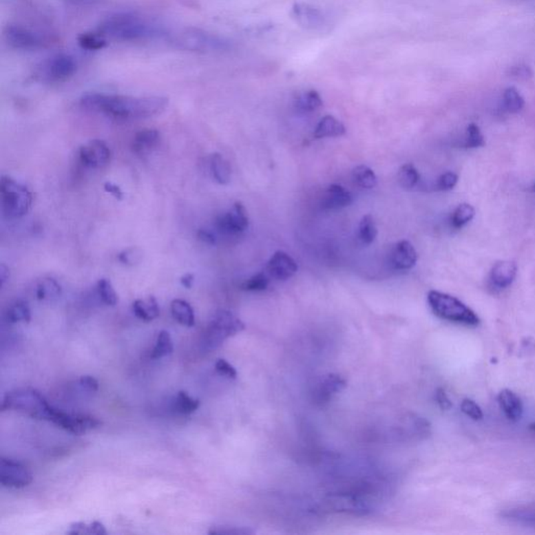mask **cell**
Returning a JSON list of instances; mask_svg holds the SVG:
<instances>
[{"mask_svg":"<svg viewBox=\"0 0 535 535\" xmlns=\"http://www.w3.org/2000/svg\"><path fill=\"white\" fill-rule=\"evenodd\" d=\"M85 110L102 113L117 120H140L165 110L169 100L163 96H129L87 94L80 101Z\"/></svg>","mask_w":535,"mask_h":535,"instance_id":"6da1fadb","label":"cell"},{"mask_svg":"<svg viewBox=\"0 0 535 535\" xmlns=\"http://www.w3.org/2000/svg\"><path fill=\"white\" fill-rule=\"evenodd\" d=\"M98 34L116 41H141V40L167 39L169 32L162 25L149 21L133 14H116L110 16L98 26Z\"/></svg>","mask_w":535,"mask_h":535,"instance_id":"7a4b0ae2","label":"cell"},{"mask_svg":"<svg viewBox=\"0 0 535 535\" xmlns=\"http://www.w3.org/2000/svg\"><path fill=\"white\" fill-rule=\"evenodd\" d=\"M428 304L438 318L466 326H478L480 324L478 315L452 295L439 291H430Z\"/></svg>","mask_w":535,"mask_h":535,"instance_id":"3957f363","label":"cell"},{"mask_svg":"<svg viewBox=\"0 0 535 535\" xmlns=\"http://www.w3.org/2000/svg\"><path fill=\"white\" fill-rule=\"evenodd\" d=\"M52 408L41 393L30 387L10 391L1 403L3 411L14 410L41 421H48Z\"/></svg>","mask_w":535,"mask_h":535,"instance_id":"277c9868","label":"cell"},{"mask_svg":"<svg viewBox=\"0 0 535 535\" xmlns=\"http://www.w3.org/2000/svg\"><path fill=\"white\" fill-rule=\"evenodd\" d=\"M0 193L1 211L7 219H20L31 209L33 193L25 185L18 182L10 176L1 177Z\"/></svg>","mask_w":535,"mask_h":535,"instance_id":"5b68a950","label":"cell"},{"mask_svg":"<svg viewBox=\"0 0 535 535\" xmlns=\"http://www.w3.org/2000/svg\"><path fill=\"white\" fill-rule=\"evenodd\" d=\"M245 330V324L228 311H219L211 319L202 338V347L211 351L223 344L226 339Z\"/></svg>","mask_w":535,"mask_h":535,"instance_id":"8992f818","label":"cell"},{"mask_svg":"<svg viewBox=\"0 0 535 535\" xmlns=\"http://www.w3.org/2000/svg\"><path fill=\"white\" fill-rule=\"evenodd\" d=\"M167 39L177 48L195 52H219L229 48V43L219 36L195 28L183 30L179 33L169 34Z\"/></svg>","mask_w":535,"mask_h":535,"instance_id":"52a82bcc","label":"cell"},{"mask_svg":"<svg viewBox=\"0 0 535 535\" xmlns=\"http://www.w3.org/2000/svg\"><path fill=\"white\" fill-rule=\"evenodd\" d=\"M76 68L78 64L74 56L68 54H56L38 66L36 76L43 82H64L76 74Z\"/></svg>","mask_w":535,"mask_h":535,"instance_id":"ba28073f","label":"cell"},{"mask_svg":"<svg viewBox=\"0 0 535 535\" xmlns=\"http://www.w3.org/2000/svg\"><path fill=\"white\" fill-rule=\"evenodd\" d=\"M48 421L74 435H82L102 425V421L94 416L66 413L61 410L54 409V407L50 410Z\"/></svg>","mask_w":535,"mask_h":535,"instance_id":"9c48e42d","label":"cell"},{"mask_svg":"<svg viewBox=\"0 0 535 535\" xmlns=\"http://www.w3.org/2000/svg\"><path fill=\"white\" fill-rule=\"evenodd\" d=\"M249 226L247 211L243 204L236 202L231 209L216 219L215 227L225 235H239Z\"/></svg>","mask_w":535,"mask_h":535,"instance_id":"30bf717a","label":"cell"},{"mask_svg":"<svg viewBox=\"0 0 535 535\" xmlns=\"http://www.w3.org/2000/svg\"><path fill=\"white\" fill-rule=\"evenodd\" d=\"M5 37L12 48L22 50H36L44 48L48 42L40 34L21 25L7 26Z\"/></svg>","mask_w":535,"mask_h":535,"instance_id":"8fae6325","label":"cell"},{"mask_svg":"<svg viewBox=\"0 0 535 535\" xmlns=\"http://www.w3.org/2000/svg\"><path fill=\"white\" fill-rule=\"evenodd\" d=\"M33 482V474L19 462L1 458L0 483L5 487L22 488Z\"/></svg>","mask_w":535,"mask_h":535,"instance_id":"7c38bea8","label":"cell"},{"mask_svg":"<svg viewBox=\"0 0 535 535\" xmlns=\"http://www.w3.org/2000/svg\"><path fill=\"white\" fill-rule=\"evenodd\" d=\"M78 156L85 167L89 169H102L110 161L111 151L105 141L94 139L81 147Z\"/></svg>","mask_w":535,"mask_h":535,"instance_id":"4fadbf2b","label":"cell"},{"mask_svg":"<svg viewBox=\"0 0 535 535\" xmlns=\"http://www.w3.org/2000/svg\"><path fill=\"white\" fill-rule=\"evenodd\" d=\"M298 270L296 262L284 251H277L266 264V271L276 280H286L293 277Z\"/></svg>","mask_w":535,"mask_h":535,"instance_id":"5bb4252c","label":"cell"},{"mask_svg":"<svg viewBox=\"0 0 535 535\" xmlns=\"http://www.w3.org/2000/svg\"><path fill=\"white\" fill-rule=\"evenodd\" d=\"M417 252L410 242L401 241L391 250V266L397 270H410L417 262Z\"/></svg>","mask_w":535,"mask_h":535,"instance_id":"9a60e30c","label":"cell"},{"mask_svg":"<svg viewBox=\"0 0 535 535\" xmlns=\"http://www.w3.org/2000/svg\"><path fill=\"white\" fill-rule=\"evenodd\" d=\"M518 271L516 262L510 260H501L492 266L490 271V282L496 289H506L514 282Z\"/></svg>","mask_w":535,"mask_h":535,"instance_id":"2e32d148","label":"cell"},{"mask_svg":"<svg viewBox=\"0 0 535 535\" xmlns=\"http://www.w3.org/2000/svg\"><path fill=\"white\" fill-rule=\"evenodd\" d=\"M353 203V195L345 187L339 185H333L323 195L322 206L326 211H337L346 207Z\"/></svg>","mask_w":535,"mask_h":535,"instance_id":"e0dca14e","label":"cell"},{"mask_svg":"<svg viewBox=\"0 0 535 535\" xmlns=\"http://www.w3.org/2000/svg\"><path fill=\"white\" fill-rule=\"evenodd\" d=\"M160 140V133L155 129H143L133 137L131 149L138 156L149 154L154 150Z\"/></svg>","mask_w":535,"mask_h":535,"instance_id":"ac0fdd59","label":"cell"},{"mask_svg":"<svg viewBox=\"0 0 535 535\" xmlns=\"http://www.w3.org/2000/svg\"><path fill=\"white\" fill-rule=\"evenodd\" d=\"M498 403L510 421H518L522 419L523 403L514 391L510 389L501 391L498 395Z\"/></svg>","mask_w":535,"mask_h":535,"instance_id":"d6986e66","label":"cell"},{"mask_svg":"<svg viewBox=\"0 0 535 535\" xmlns=\"http://www.w3.org/2000/svg\"><path fill=\"white\" fill-rule=\"evenodd\" d=\"M346 381L338 375H328L325 377L317 389V399L320 403L330 401L333 395L345 388Z\"/></svg>","mask_w":535,"mask_h":535,"instance_id":"ffe728a7","label":"cell"},{"mask_svg":"<svg viewBox=\"0 0 535 535\" xmlns=\"http://www.w3.org/2000/svg\"><path fill=\"white\" fill-rule=\"evenodd\" d=\"M293 11L297 20L306 28H318L324 25V17L318 9L308 5H296Z\"/></svg>","mask_w":535,"mask_h":535,"instance_id":"44dd1931","label":"cell"},{"mask_svg":"<svg viewBox=\"0 0 535 535\" xmlns=\"http://www.w3.org/2000/svg\"><path fill=\"white\" fill-rule=\"evenodd\" d=\"M344 125L332 115H326L317 125L315 129L314 137L317 139L326 137H340L345 134Z\"/></svg>","mask_w":535,"mask_h":535,"instance_id":"7402d4cb","label":"cell"},{"mask_svg":"<svg viewBox=\"0 0 535 535\" xmlns=\"http://www.w3.org/2000/svg\"><path fill=\"white\" fill-rule=\"evenodd\" d=\"M132 308L135 316L145 322H150L160 315V308L154 296L147 297V300H135Z\"/></svg>","mask_w":535,"mask_h":535,"instance_id":"603a6c76","label":"cell"},{"mask_svg":"<svg viewBox=\"0 0 535 535\" xmlns=\"http://www.w3.org/2000/svg\"><path fill=\"white\" fill-rule=\"evenodd\" d=\"M209 169H211L213 179L219 185H226L231 180V169H230L229 163L224 159L221 154L215 153V154L211 155V158H209Z\"/></svg>","mask_w":535,"mask_h":535,"instance_id":"cb8c5ba5","label":"cell"},{"mask_svg":"<svg viewBox=\"0 0 535 535\" xmlns=\"http://www.w3.org/2000/svg\"><path fill=\"white\" fill-rule=\"evenodd\" d=\"M171 312L177 322L187 328L195 326V312L189 302L183 300H173L171 304Z\"/></svg>","mask_w":535,"mask_h":535,"instance_id":"d4e9b609","label":"cell"},{"mask_svg":"<svg viewBox=\"0 0 535 535\" xmlns=\"http://www.w3.org/2000/svg\"><path fill=\"white\" fill-rule=\"evenodd\" d=\"M353 179L355 185L362 189H371L377 185V178L375 171L366 165H359L353 169Z\"/></svg>","mask_w":535,"mask_h":535,"instance_id":"484cf974","label":"cell"},{"mask_svg":"<svg viewBox=\"0 0 535 535\" xmlns=\"http://www.w3.org/2000/svg\"><path fill=\"white\" fill-rule=\"evenodd\" d=\"M397 180L403 189H411L419 185L421 175L413 165L407 163L399 169V174H397Z\"/></svg>","mask_w":535,"mask_h":535,"instance_id":"4316f807","label":"cell"},{"mask_svg":"<svg viewBox=\"0 0 535 535\" xmlns=\"http://www.w3.org/2000/svg\"><path fill=\"white\" fill-rule=\"evenodd\" d=\"M321 106H322V100H321L320 96H319L318 92H313V90L304 92L296 100V108L300 112H314V111L318 110Z\"/></svg>","mask_w":535,"mask_h":535,"instance_id":"83f0119b","label":"cell"},{"mask_svg":"<svg viewBox=\"0 0 535 535\" xmlns=\"http://www.w3.org/2000/svg\"><path fill=\"white\" fill-rule=\"evenodd\" d=\"M377 228L373 216L366 215L359 225V238L365 245H370L377 239Z\"/></svg>","mask_w":535,"mask_h":535,"instance_id":"f1b7e54d","label":"cell"},{"mask_svg":"<svg viewBox=\"0 0 535 535\" xmlns=\"http://www.w3.org/2000/svg\"><path fill=\"white\" fill-rule=\"evenodd\" d=\"M476 211L472 205L468 203L460 204L456 207L452 215V225L456 229L463 227L474 219Z\"/></svg>","mask_w":535,"mask_h":535,"instance_id":"f546056e","label":"cell"},{"mask_svg":"<svg viewBox=\"0 0 535 535\" xmlns=\"http://www.w3.org/2000/svg\"><path fill=\"white\" fill-rule=\"evenodd\" d=\"M7 318L8 321L11 323L30 322L32 319L30 306L26 302H16L8 310Z\"/></svg>","mask_w":535,"mask_h":535,"instance_id":"4dcf8cb0","label":"cell"},{"mask_svg":"<svg viewBox=\"0 0 535 535\" xmlns=\"http://www.w3.org/2000/svg\"><path fill=\"white\" fill-rule=\"evenodd\" d=\"M61 294V286L52 278H45L38 284L36 295L39 300H52Z\"/></svg>","mask_w":535,"mask_h":535,"instance_id":"1f68e13d","label":"cell"},{"mask_svg":"<svg viewBox=\"0 0 535 535\" xmlns=\"http://www.w3.org/2000/svg\"><path fill=\"white\" fill-rule=\"evenodd\" d=\"M174 346L171 335L167 331H161L157 337L156 345L152 351V359L165 358L173 353Z\"/></svg>","mask_w":535,"mask_h":535,"instance_id":"d6a6232c","label":"cell"},{"mask_svg":"<svg viewBox=\"0 0 535 535\" xmlns=\"http://www.w3.org/2000/svg\"><path fill=\"white\" fill-rule=\"evenodd\" d=\"M199 407V399L189 397V393L185 392V391H180L176 397L175 409L178 413L189 415V414L195 412Z\"/></svg>","mask_w":535,"mask_h":535,"instance_id":"836d02e7","label":"cell"},{"mask_svg":"<svg viewBox=\"0 0 535 535\" xmlns=\"http://www.w3.org/2000/svg\"><path fill=\"white\" fill-rule=\"evenodd\" d=\"M503 102H504L505 109L510 113H518L524 108V98L514 87L505 90Z\"/></svg>","mask_w":535,"mask_h":535,"instance_id":"e575fe53","label":"cell"},{"mask_svg":"<svg viewBox=\"0 0 535 535\" xmlns=\"http://www.w3.org/2000/svg\"><path fill=\"white\" fill-rule=\"evenodd\" d=\"M78 43L81 48L87 50H101L106 48L107 39L100 34H82L78 38Z\"/></svg>","mask_w":535,"mask_h":535,"instance_id":"d590c367","label":"cell"},{"mask_svg":"<svg viewBox=\"0 0 535 535\" xmlns=\"http://www.w3.org/2000/svg\"><path fill=\"white\" fill-rule=\"evenodd\" d=\"M98 292L101 300L106 306H113L118 302V297L110 280L106 278L98 280Z\"/></svg>","mask_w":535,"mask_h":535,"instance_id":"8d00e7d4","label":"cell"},{"mask_svg":"<svg viewBox=\"0 0 535 535\" xmlns=\"http://www.w3.org/2000/svg\"><path fill=\"white\" fill-rule=\"evenodd\" d=\"M466 149H476L485 145V139L480 131L479 127L476 124H470L466 129L465 140L463 143Z\"/></svg>","mask_w":535,"mask_h":535,"instance_id":"74e56055","label":"cell"},{"mask_svg":"<svg viewBox=\"0 0 535 535\" xmlns=\"http://www.w3.org/2000/svg\"><path fill=\"white\" fill-rule=\"evenodd\" d=\"M269 277L266 274L258 273L246 280L242 284V290L248 291V292H262L269 286Z\"/></svg>","mask_w":535,"mask_h":535,"instance_id":"f35d334b","label":"cell"},{"mask_svg":"<svg viewBox=\"0 0 535 535\" xmlns=\"http://www.w3.org/2000/svg\"><path fill=\"white\" fill-rule=\"evenodd\" d=\"M461 411L474 421H482L484 417L483 411L480 406L470 399H464L462 401Z\"/></svg>","mask_w":535,"mask_h":535,"instance_id":"ab89813d","label":"cell"},{"mask_svg":"<svg viewBox=\"0 0 535 535\" xmlns=\"http://www.w3.org/2000/svg\"><path fill=\"white\" fill-rule=\"evenodd\" d=\"M457 183L458 175H456L453 171H448V173L442 174L438 178L437 182H436V189L438 191H451L457 185Z\"/></svg>","mask_w":535,"mask_h":535,"instance_id":"60d3db41","label":"cell"},{"mask_svg":"<svg viewBox=\"0 0 535 535\" xmlns=\"http://www.w3.org/2000/svg\"><path fill=\"white\" fill-rule=\"evenodd\" d=\"M215 367L216 370H217L220 375L227 377V379H234L238 377V371H236V369L234 368L230 363H228L227 361L224 360V359H219V360L216 362Z\"/></svg>","mask_w":535,"mask_h":535,"instance_id":"b9f144b4","label":"cell"},{"mask_svg":"<svg viewBox=\"0 0 535 535\" xmlns=\"http://www.w3.org/2000/svg\"><path fill=\"white\" fill-rule=\"evenodd\" d=\"M209 534H231V535H241V534H252L253 531L247 528H229V527H215L211 530L208 531Z\"/></svg>","mask_w":535,"mask_h":535,"instance_id":"7bdbcfd3","label":"cell"},{"mask_svg":"<svg viewBox=\"0 0 535 535\" xmlns=\"http://www.w3.org/2000/svg\"><path fill=\"white\" fill-rule=\"evenodd\" d=\"M435 401L437 405L439 406L440 409L443 411H448L453 407L451 399L448 397L447 392L444 391V389L438 388L435 393Z\"/></svg>","mask_w":535,"mask_h":535,"instance_id":"ee69618b","label":"cell"},{"mask_svg":"<svg viewBox=\"0 0 535 535\" xmlns=\"http://www.w3.org/2000/svg\"><path fill=\"white\" fill-rule=\"evenodd\" d=\"M140 253L136 249H127L118 255V260L125 264H134L138 262Z\"/></svg>","mask_w":535,"mask_h":535,"instance_id":"f6af8a7d","label":"cell"},{"mask_svg":"<svg viewBox=\"0 0 535 535\" xmlns=\"http://www.w3.org/2000/svg\"><path fill=\"white\" fill-rule=\"evenodd\" d=\"M80 386L89 392H96L98 390V381L90 375H84V377H81Z\"/></svg>","mask_w":535,"mask_h":535,"instance_id":"bcb514c9","label":"cell"},{"mask_svg":"<svg viewBox=\"0 0 535 535\" xmlns=\"http://www.w3.org/2000/svg\"><path fill=\"white\" fill-rule=\"evenodd\" d=\"M68 534H92V524L76 522L70 525Z\"/></svg>","mask_w":535,"mask_h":535,"instance_id":"7dc6e473","label":"cell"},{"mask_svg":"<svg viewBox=\"0 0 535 535\" xmlns=\"http://www.w3.org/2000/svg\"><path fill=\"white\" fill-rule=\"evenodd\" d=\"M104 187L105 191H106L107 193H111V195H112L113 197L116 198V199L122 200L123 197H124L122 189H120V187H116V185H113V183H105Z\"/></svg>","mask_w":535,"mask_h":535,"instance_id":"c3c4849f","label":"cell"},{"mask_svg":"<svg viewBox=\"0 0 535 535\" xmlns=\"http://www.w3.org/2000/svg\"><path fill=\"white\" fill-rule=\"evenodd\" d=\"M198 235H199L200 240H202V241L205 242V243H207V244L216 243L215 235H213V234L211 233V231H207V230H200L199 233H198Z\"/></svg>","mask_w":535,"mask_h":535,"instance_id":"681fc988","label":"cell"},{"mask_svg":"<svg viewBox=\"0 0 535 535\" xmlns=\"http://www.w3.org/2000/svg\"><path fill=\"white\" fill-rule=\"evenodd\" d=\"M92 534L105 535L107 534L106 528L102 523L98 521H94L92 523Z\"/></svg>","mask_w":535,"mask_h":535,"instance_id":"f907efd6","label":"cell"},{"mask_svg":"<svg viewBox=\"0 0 535 535\" xmlns=\"http://www.w3.org/2000/svg\"><path fill=\"white\" fill-rule=\"evenodd\" d=\"M9 269H8L5 264H1L0 266V282H1V286H5L6 282L9 280Z\"/></svg>","mask_w":535,"mask_h":535,"instance_id":"816d5d0a","label":"cell"},{"mask_svg":"<svg viewBox=\"0 0 535 535\" xmlns=\"http://www.w3.org/2000/svg\"><path fill=\"white\" fill-rule=\"evenodd\" d=\"M193 276L191 275V274H187V275L183 276L182 280H181V284H182L183 286L187 289L191 288V286H193Z\"/></svg>","mask_w":535,"mask_h":535,"instance_id":"f5cc1de1","label":"cell"},{"mask_svg":"<svg viewBox=\"0 0 535 535\" xmlns=\"http://www.w3.org/2000/svg\"><path fill=\"white\" fill-rule=\"evenodd\" d=\"M529 429H530L531 431H533L535 433V423H531L530 427H529Z\"/></svg>","mask_w":535,"mask_h":535,"instance_id":"db71d44e","label":"cell"},{"mask_svg":"<svg viewBox=\"0 0 535 535\" xmlns=\"http://www.w3.org/2000/svg\"><path fill=\"white\" fill-rule=\"evenodd\" d=\"M532 191H535V185H533V187H532Z\"/></svg>","mask_w":535,"mask_h":535,"instance_id":"11a10c76","label":"cell"},{"mask_svg":"<svg viewBox=\"0 0 535 535\" xmlns=\"http://www.w3.org/2000/svg\"><path fill=\"white\" fill-rule=\"evenodd\" d=\"M80 1H84V0H80Z\"/></svg>","mask_w":535,"mask_h":535,"instance_id":"9f6ffc18","label":"cell"}]
</instances>
